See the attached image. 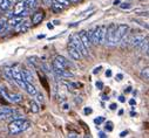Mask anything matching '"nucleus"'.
I'll list each match as a JSON object with an SVG mask.
<instances>
[{"instance_id": "1", "label": "nucleus", "mask_w": 149, "mask_h": 138, "mask_svg": "<svg viewBox=\"0 0 149 138\" xmlns=\"http://www.w3.org/2000/svg\"><path fill=\"white\" fill-rule=\"evenodd\" d=\"M30 127H31V123L28 121L23 118H18V119L11 121L8 125V131H9V135H18L22 131H26Z\"/></svg>"}, {"instance_id": "2", "label": "nucleus", "mask_w": 149, "mask_h": 138, "mask_svg": "<svg viewBox=\"0 0 149 138\" xmlns=\"http://www.w3.org/2000/svg\"><path fill=\"white\" fill-rule=\"evenodd\" d=\"M68 43L69 45H73L74 47H75L78 51L81 53V55H82V57H87L88 56V51L85 48V46L82 45V42H81V40H80V36H79V34H72L70 36H69V39H68Z\"/></svg>"}, {"instance_id": "3", "label": "nucleus", "mask_w": 149, "mask_h": 138, "mask_svg": "<svg viewBox=\"0 0 149 138\" xmlns=\"http://www.w3.org/2000/svg\"><path fill=\"white\" fill-rule=\"evenodd\" d=\"M115 31H116V23H110L106 27L105 34V42L107 46H116L115 45Z\"/></svg>"}, {"instance_id": "4", "label": "nucleus", "mask_w": 149, "mask_h": 138, "mask_svg": "<svg viewBox=\"0 0 149 138\" xmlns=\"http://www.w3.org/2000/svg\"><path fill=\"white\" fill-rule=\"evenodd\" d=\"M130 31L129 26L126 23H120V25H116V31H115V45L120 43L122 37L125 36L126 34H128Z\"/></svg>"}, {"instance_id": "5", "label": "nucleus", "mask_w": 149, "mask_h": 138, "mask_svg": "<svg viewBox=\"0 0 149 138\" xmlns=\"http://www.w3.org/2000/svg\"><path fill=\"white\" fill-rule=\"evenodd\" d=\"M53 68V73L60 79H68V77H73V74L68 70V69H64V68Z\"/></svg>"}, {"instance_id": "6", "label": "nucleus", "mask_w": 149, "mask_h": 138, "mask_svg": "<svg viewBox=\"0 0 149 138\" xmlns=\"http://www.w3.org/2000/svg\"><path fill=\"white\" fill-rule=\"evenodd\" d=\"M144 35L143 34H140V33H136L134 36H130V39H129V42L133 45V47H135V48H140V46H141V43L143 42V40H144Z\"/></svg>"}, {"instance_id": "7", "label": "nucleus", "mask_w": 149, "mask_h": 138, "mask_svg": "<svg viewBox=\"0 0 149 138\" xmlns=\"http://www.w3.org/2000/svg\"><path fill=\"white\" fill-rule=\"evenodd\" d=\"M31 23H32L31 20H28V19H22L14 28H15L17 32H22V33H25V32H27V31L30 29Z\"/></svg>"}, {"instance_id": "8", "label": "nucleus", "mask_w": 149, "mask_h": 138, "mask_svg": "<svg viewBox=\"0 0 149 138\" xmlns=\"http://www.w3.org/2000/svg\"><path fill=\"white\" fill-rule=\"evenodd\" d=\"M79 36H80V40H81L82 45L85 46V48L87 49V51H89V48L92 46V42H91V39H89L88 34H87V32L86 31H81L79 33Z\"/></svg>"}, {"instance_id": "9", "label": "nucleus", "mask_w": 149, "mask_h": 138, "mask_svg": "<svg viewBox=\"0 0 149 138\" xmlns=\"http://www.w3.org/2000/svg\"><path fill=\"white\" fill-rule=\"evenodd\" d=\"M68 54H69V56H70L73 60H81V59H82L81 53H80L73 45H69V43H68Z\"/></svg>"}, {"instance_id": "10", "label": "nucleus", "mask_w": 149, "mask_h": 138, "mask_svg": "<svg viewBox=\"0 0 149 138\" xmlns=\"http://www.w3.org/2000/svg\"><path fill=\"white\" fill-rule=\"evenodd\" d=\"M15 110L11 109V108H7V107H0V119L1 121H5V119H8V117L13 114Z\"/></svg>"}, {"instance_id": "11", "label": "nucleus", "mask_w": 149, "mask_h": 138, "mask_svg": "<svg viewBox=\"0 0 149 138\" xmlns=\"http://www.w3.org/2000/svg\"><path fill=\"white\" fill-rule=\"evenodd\" d=\"M45 18V13L42 11H39V12H35V13L32 15V19H31V22L33 25H38Z\"/></svg>"}, {"instance_id": "12", "label": "nucleus", "mask_w": 149, "mask_h": 138, "mask_svg": "<svg viewBox=\"0 0 149 138\" xmlns=\"http://www.w3.org/2000/svg\"><path fill=\"white\" fill-rule=\"evenodd\" d=\"M25 9H28L26 3H25V0H19V3H18V4L15 5V7H14L13 15H18L19 13H21V12L25 11Z\"/></svg>"}, {"instance_id": "13", "label": "nucleus", "mask_w": 149, "mask_h": 138, "mask_svg": "<svg viewBox=\"0 0 149 138\" xmlns=\"http://www.w3.org/2000/svg\"><path fill=\"white\" fill-rule=\"evenodd\" d=\"M106 25L99 26V45H102L105 42V34H106Z\"/></svg>"}, {"instance_id": "14", "label": "nucleus", "mask_w": 149, "mask_h": 138, "mask_svg": "<svg viewBox=\"0 0 149 138\" xmlns=\"http://www.w3.org/2000/svg\"><path fill=\"white\" fill-rule=\"evenodd\" d=\"M25 90H26L27 94L31 95V96H35L36 93H38V90H36V88H35L32 83H30V82H26V84H25Z\"/></svg>"}, {"instance_id": "15", "label": "nucleus", "mask_w": 149, "mask_h": 138, "mask_svg": "<svg viewBox=\"0 0 149 138\" xmlns=\"http://www.w3.org/2000/svg\"><path fill=\"white\" fill-rule=\"evenodd\" d=\"M55 60L59 62V63L61 65V66H62L65 69H67V68H69L72 65H70V62L68 61V60H66L64 56H60V55H58L56 57H55Z\"/></svg>"}, {"instance_id": "16", "label": "nucleus", "mask_w": 149, "mask_h": 138, "mask_svg": "<svg viewBox=\"0 0 149 138\" xmlns=\"http://www.w3.org/2000/svg\"><path fill=\"white\" fill-rule=\"evenodd\" d=\"M20 71H21V75H22V77H23L25 81L30 82V83H33V75H32L31 71H28V70H26V69H22V70H20Z\"/></svg>"}, {"instance_id": "17", "label": "nucleus", "mask_w": 149, "mask_h": 138, "mask_svg": "<svg viewBox=\"0 0 149 138\" xmlns=\"http://www.w3.org/2000/svg\"><path fill=\"white\" fill-rule=\"evenodd\" d=\"M21 20H22V18L17 17V15H13V18H9V19H8L7 25H8L9 27H15V26H17V25H18Z\"/></svg>"}, {"instance_id": "18", "label": "nucleus", "mask_w": 149, "mask_h": 138, "mask_svg": "<svg viewBox=\"0 0 149 138\" xmlns=\"http://www.w3.org/2000/svg\"><path fill=\"white\" fill-rule=\"evenodd\" d=\"M51 6H52V9H53L54 12H56V13H60V12L64 11V8H65V6H62L60 3H58L56 0H54V1L51 4Z\"/></svg>"}, {"instance_id": "19", "label": "nucleus", "mask_w": 149, "mask_h": 138, "mask_svg": "<svg viewBox=\"0 0 149 138\" xmlns=\"http://www.w3.org/2000/svg\"><path fill=\"white\" fill-rule=\"evenodd\" d=\"M22 101V95L20 94H9V102L19 103Z\"/></svg>"}, {"instance_id": "20", "label": "nucleus", "mask_w": 149, "mask_h": 138, "mask_svg": "<svg viewBox=\"0 0 149 138\" xmlns=\"http://www.w3.org/2000/svg\"><path fill=\"white\" fill-rule=\"evenodd\" d=\"M12 7V4L9 0H0V9L1 11H8Z\"/></svg>"}, {"instance_id": "21", "label": "nucleus", "mask_w": 149, "mask_h": 138, "mask_svg": "<svg viewBox=\"0 0 149 138\" xmlns=\"http://www.w3.org/2000/svg\"><path fill=\"white\" fill-rule=\"evenodd\" d=\"M25 3H26L28 9L36 8V7H38V5H39V1H38V0H25Z\"/></svg>"}, {"instance_id": "22", "label": "nucleus", "mask_w": 149, "mask_h": 138, "mask_svg": "<svg viewBox=\"0 0 149 138\" xmlns=\"http://www.w3.org/2000/svg\"><path fill=\"white\" fill-rule=\"evenodd\" d=\"M30 107H31V111H32V112H34V114H38L39 110H40L39 104L36 103V102H34V101H32V102H31Z\"/></svg>"}, {"instance_id": "23", "label": "nucleus", "mask_w": 149, "mask_h": 138, "mask_svg": "<svg viewBox=\"0 0 149 138\" xmlns=\"http://www.w3.org/2000/svg\"><path fill=\"white\" fill-rule=\"evenodd\" d=\"M140 76H141V79H142V80L148 81V79H149V70H148V67H146V68H143V69H142L141 74H140Z\"/></svg>"}, {"instance_id": "24", "label": "nucleus", "mask_w": 149, "mask_h": 138, "mask_svg": "<svg viewBox=\"0 0 149 138\" xmlns=\"http://www.w3.org/2000/svg\"><path fill=\"white\" fill-rule=\"evenodd\" d=\"M6 25H7V21L5 19H0V32L4 31V28L6 27Z\"/></svg>"}, {"instance_id": "25", "label": "nucleus", "mask_w": 149, "mask_h": 138, "mask_svg": "<svg viewBox=\"0 0 149 138\" xmlns=\"http://www.w3.org/2000/svg\"><path fill=\"white\" fill-rule=\"evenodd\" d=\"M103 122H105V118H103V117H97V118L94 119V123H95L96 125H101Z\"/></svg>"}, {"instance_id": "26", "label": "nucleus", "mask_w": 149, "mask_h": 138, "mask_svg": "<svg viewBox=\"0 0 149 138\" xmlns=\"http://www.w3.org/2000/svg\"><path fill=\"white\" fill-rule=\"evenodd\" d=\"M106 130L107 131H111V130H113V123H111L110 121H108L106 123Z\"/></svg>"}, {"instance_id": "27", "label": "nucleus", "mask_w": 149, "mask_h": 138, "mask_svg": "<svg viewBox=\"0 0 149 138\" xmlns=\"http://www.w3.org/2000/svg\"><path fill=\"white\" fill-rule=\"evenodd\" d=\"M120 7H121L122 9H129V8L132 7V5H130L129 3H123V4L120 5Z\"/></svg>"}, {"instance_id": "28", "label": "nucleus", "mask_w": 149, "mask_h": 138, "mask_svg": "<svg viewBox=\"0 0 149 138\" xmlns=\"http://www.w3.org/2000/svg\"><path fill=\"white\" fill-rule=\"evenodd\" d=\"M56 1H58V3H60L62 6H69V5L72 4V3H69V1H68V0H56Z\"/></svg>"}, {"instance_id": "29", "label": "nucleus", "mask_w": 149, "mask_h": 138, "mask_svg": "<svg viewBox=\"0 0 149 138\" xmlns=\"http://www.w3.org/2000/svg\"><path fill=\"white\" fill-rule=\"evenodd\" d=\"M36 99H38V102H44V95L42 94H39V93H36Z\"/></svg>"}, {"instance_id": "30", "label": "nucleus", "mask_w": 149, "mask_h": 138, "mask_svg": "<svg viewBox=\"0 0 149 138\" xmlns=\"http://www.w3.org/2000/svg\"><path fill=\"white\" fill-rule=\"evenodd\" d=\"M95 85H96V88H97V89H103V83L101 82V81H97L96 83H95Z\"/></svg>"}, {"instance_id": "31", "label": "nucleus", "mask_w": 149, "mask_h": 138, "mask_svg": "<svg viewBox=\"0 0 149 138\" xmlns=\"http://www.w3.org/2000/svg\"><path fill=\"white\" fill-rule=\"evenodd\" d=\"M92 111H93V110H92L91 108H85V110H83V112H85L86 115H89V114H92Z\"/></svg>"}, {"instance_id": "32", "label": "nucleus", "mask_w": 149, "mask_h": 138, "mask_svg": "<svg viewBox=\"0 0 149 138\" xmlns=\"http://www.w3.org/2000/svg\"><path fill=\"white\" fill-rule=\"evenodd\" d=\"M101 69H102V67H101V66H99V67H96V68L93 70V73H94V74H97V73H100V71H101Z\"/></svg>"}, {"instance_id": "33", "label": "nucleus", "mask_w": 149, "mask_h": 138, "mask_svg": "<svg viewBox=\"0 0 149 138\" xmlns=\"http://www.w3.org/2000/svg\"><path fill=\"white\" fill-rule=\"evenodd\" d=\"M122 79H123V75L122 74H117L116 75V80L117 81H122Z\"/></svg>"}, {"instance_id": "34", "label": "nucleus", "mask_w": 149, "mask_h": 138, "mask_svg": "<svg viewBox=\"0 0 149 138\" xmlns=\"http://www.w3.org/2000/svg\"><path fill=\"white\" fill-rule=\"evenodd\" d=\"M111 76V70L110 69H107V71H106V77H110Z\"/></svg>"}, {"instance_id": "35", "label": "nucleus", "mask_w": 149, "mask_h": 138, "mask_svg": "<svg viewBox=\"0 0 149 138\" xmlns=\"http://www.w3.org/2000/svg\"><path fill=\"white\" fill-rule=\"evenodd\" d=\"M129 104H130L132 107H134V105L136 104V101H135L134 98H132V99H129Z\"/></svg>"}, {"instance_id": "36", "label": "nucleus", "mask_w": 149, "mask_h": 138, "mask_svg": "<svg viewBox=\"0 0 149 138\" xmlns=\"http://www.w3.org/2000/svg\"><path fill=\"white\" fill-rule=\"evenodd\" d=\"M68 137H79V135L75 132H70V133H68Z\"/></svg>"}, {"instance_id": "37", "label": "nucleus", "mask_w": 149, "mask_h": 138, "mask_svg": "<svg viewBox=\"0 0 149 138\" xmlns=\"http://www.w3.org/2000/svg\"><path fill=\"white\" fill-rule=\"evenodd\" d=\"M99 137H101V138H106V137H107V135H106L105 132H102V131H101V132H99Z\"/></svg>"}, {"instance_id": "38", "label": "nucleus", "mask_w": 149, "mask_h": 138, "mask_svg": "<svg viewBox=\"0 0 149 138\" xmlns=\"http://www.w3.org/2000/svg\"><path fill=\"white\" fill-rule=\"evenodd\" d=\"M119 101H120L121 103H123V102H125V101H126V98H125V96H120V97H119Z\"/></svg>"}, {"instance_id": "39", "label": "nucleus", "mask_w": 149, "mask_h": 138, "mask_svg": "<svg viewBox=\"0 0 149 138\" xmlns=\"http://www.w3.org/2000/svg\"><path fill=\"white\" fill-rule=\"evenodd\" d=\"M127 135H128V132H127V131H122V132L120 133V137H126Z\"/></svg>"}, {"instance_id": "40", "label": "nucleus", "mask_w": 149, "mask_h": 138, "mask_svg": "<svg viewBox=\"0 0 149 138\" xmlns=\"http://www.w3.org/2000/svg\"><path fill=\"white\" fill-rule=\"evenodd\" d=\"M116 107H117V105L113 103V104H110V107H109V108H110V110H115V109H116Z\"/></svg>"}, {"instance_id": "41", "label": "nucleus", "mask_w": 149, "mask_h": 138, "mask_svg": "<svg viewBox=\"0 0 149 138\" xmlns=\"http://www.w3.org/2000/svg\"><path fill=\"white\" fill-rule=\"evenodd\" d=\"M101 97H102V99H103V101H108V99H109V97H108L107 95H102Z\"/></svg>"}, {"instance_id": "42", "label": "nucleus", "mask_w": 149, "mask_h": 138, "mask_svg": "<svg viewBox=\"0 0 149 138\" xmlns=\"http://www.w3.org/2000/svg\"><path fill=\"white\" fill-rule=\"evenodd\" d=\"M47 27H48L49 29H52V28L54 27V25H52V23H48V25H47Z\"/></svg>"}, {"instance_id": "43", "label": "nucleus", "mask_w": 149, "mask_h": 138, "mask_svg": "<svg viewBox=\"0 0 149 138\" xmlns=\"http://www.w3.org/2000/svg\"><path fill=\"white\" fill-rule=\"evenodd\" d=\"M69 3H79V1H81V0H68Z\"/></svg>"}, {"instance_id": "44", "label": "nucleus", "mask_w": 149, "mask_h": 138, "mask_svg": "<svg viewBox=\"0 0 149 138\" xmlns=\"http://www.w3.org/2000/svg\"><path fill=\"white\" fill-rule=\"evenodd\" d=\"M53 22H54V25H60V23H61V22H60V20H54Z\"/></svg>"}, {"instance_id": "45", "label": "nucleus", "mask_w": 149, "mask_h": 138, "mask_svg": "<svg viewBox=\"0 0 149 138\" xmlns=\"http://www.w3.org/2000/svg\"><path fill=\"white\" fill-rule=\"evenodd\" d=\"M130 116H132V117H135V116H136V112L132 111V112H130Z\"/></svg>"}, {"instance_id": "46", "label": "nucleus", "mask_w": 149, "mask_h": 138, "mask_svg": "<svg viewBox=\"0 0 149 138\" xmlns=\"http://www.w3.org/2000/svg\"><path fill=\"white\" fill-rule=\"evenodd\" d=\"M130 91H132V88H130V87H128L127 89H126V93H130Z\"/></svg>"}, {"instance_id": "47", "label": "nucleus", "mask_w": 149, "mask_h": 138, "mask_svg": "<svg viewBox=\"0 0 149 138\" xmlns=\"http://www.w3.org/2000/svg\"><path fill=\"white\" fill-rule=\"evenodd\" d=\"M120 4V0H115L114 1V5H119Z\"/></svg>"}, {"instance_id": "48", "label": "nucleus", "mask_w": 149, "mask_h": 138, "mask_svg": "<svg viewBox=\"0 0 149 138\" xmlns=\"http://www.w3.org/2000/svg\"><path fill=\"white\" fill-rule=\"evenodd\" d=\"M42 37H45L44 34H42V35H38V39H42Z\"/></svg>"}, {"instance_id": "49", "label": "nucleus", "mask_w": 149, "mask_h": 138, "mask_svg": "<svg viewBox=\"0 0 149 138\" xmlns=\"http://www.w3.org/2000/svg\"><path fill=\"white\" fill-rule=\"evenodd\" d=\"M64 107H65V108H64V109H65V110H67V109H68V105H67V104H65V105H64Z\"/></svg>"}, {"instance_id": "50", "label": "nucleus", "mask_w": 149, "mask_h": 138, "mask_svg": "<svg viewBox=\"0 0 149 138\" xmlns=\"http://www.w3.org/2000/svg\"><path fill=\"white\" fill-rule=\"evenodd\" d=\"M18 1H19V0H18Z\"/></svg>"}]
</instances>
